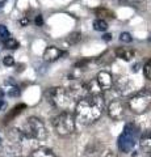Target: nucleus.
Segmentation results:
<instances>
[{"label": "nucleus", "instance_id": "1", "mask_svg": "<svg viewBox=\"0 0 151 157\" xmlns=\"http://www.w3.org/2000/svg\"><path fill=\"white\" fill-rule=\"evenodd\" d=\"M105 110V100L99 93H92L80 98L75 104V121L83 126H89L99 121Z\"/></svg>", "mask_w": 151, "mask_h": 157}, {"label": "nucleus", "instance_id": "2", "mask_svg": "<svg viewBox=\"0 0 151 157\" xmlns=\"http://www.w3.org/2000/svg\"><path fill=\"white\" fill-rule=\"evenodd\" d=\"M20 132L24 139H29V140L41 141L47 137V130L45 124H43V122L40 118H36V117L28 118Z\"/></svg>", "mask_w": 151, "mask_h": 157}, {"label": "nucleus", "instance_id": "3", "mask_svg": "<svg viewBox=\"0 0 151 157\" xmlns=\"http://www.w3.org/2000/svg\"><path fill=\"white\" fill-rule=\"evenodd\" d=\"M46 98L50 104L61 110H69L72 104H76L74 97L70 94V92L66 88H50L46 92Z\"/></svg>", "mask_w": 151, "mask_h": 157}, {"label": "nucleus", "instance_id": "4", "mask_svg": "<svg viewBox=\"0 0 151 157\" xmlns=\"http://www.w3.org/2000/svg\"><path fill=\"white\" fill-rule=\"evenodd\" d=\"M53 127L59 136H69L76 128V121L72 113L69 110L62 111L53 119Z\"/></svg>", "mask_w": 151, "mask_h": 157}, {"label": "nucleus", "instance_id": "5", "mask_svg": "<svg viewBox=\"0 0 151 157\" xmlns=\"http://www.w3.org/2000/svg\"><path fill=\"white\" fill-rule=\"evenodd\" d=\"M128 106L133 114L141 115L146 113L151 106V90L147 89V88H143V89L137 92L135 94L130 97Z\"/></svg>", "mask_w": 151, "mask_h": 157}, {"label": "nucleus", "instance_id": "6", "mask_svg": "<svg viewBox=\"0 0 151 157\" xmlns=\"http://www.w3.org/2000/svg\"><path fill=\"white\" fill-rule=\"evenodd\" d=\"M138 136H139L138 126H135L133 123L126 124L124 132L120 135V139H118L120 151H122L124 153H129V152L134 148V145L138 140Z\"/></svg>", "mask_w": 151, "mask_h": 157}, {"label": "nucleus", "instance_id": "7", "mask_svg": "<svg viewBox=\"0 0 151 157\" xmlns=\"http://www.w3.org/2000/svg\"><path fill=\"white\" fill-rule=\"evenodd\" d=\"M108 115L114 121L122 119L125 115V104L121 100H116L110 102L108 106Z\"/></svg>", "mask_w": 151, "mask_h": 157}, {"label": "nucleus", "instance_id": "8", "mask_svg": "<svg viewBox=\"0 0 151 157\" xmlns=\"http://www.w3.org/2000/svg\"><path fill=\"white\" fill-rule=\"evenodd\" d=\"M96 82L101 90H108L113 85V76L108 71H100L96 76Z\"/></svg>", "mask_w": 151, "mask_h": 157}, {"label": "nucleus", "instance_id": "9", "mask_svg": "<svg viewBox=\"0 0 151 157\" xmlns=\"http://www.w3.org/2000/svg\"><path fill=\"white\" fill-rule=\"evenodd\" d=\"M63 55V51L61 48H58L55 46H49L46 47L45 52H43V60L45 62H55Z\"/></svg>", "mask_w": 151, "mask_h": 157}, {"label": "nucleus", "instance_id": "10", "mask_svg": "<svg viewBox=\"0 0 151 157\" xmlns=\"http://www.w3.org/2000/svg\"><path fill=\"white\" fill-rule=\"evenodd\" d=\"M139 145L143 152H151V131L143 132L139 137Z\"/></svg>", "mask_w": 151, "mask_h": 157}, {"label": "nucleus", "instance_id": "11", "mask_svg": "<svg viewBox=\"0 0 151 157\" xmlns=\"http://www.w3.org/2000/svg\"><path fill=\"white\" fill-rule=\"evenodd\" d=\"M134 50H131V48H125V47H118L116 50V56L122 59V60H126L129 62L131 59L134 58Z\"/></svg>", "mask_w": 151, "mask_h": 157}, {"label": "nucleus", "instance_id": "12", "mask_svg": "<svg viewBox=\"0 0 151 157\" xmlns=\"http://www.w3.org/2000/svg\"><path fill=\"white\" fill-rule=\"evenodd\" d=\"M30 157H58L54 152L50 148H46V147H40L32 152Z\"/></svg>", "mask_w": 151, "mask_h": 157}, {"label": "nucleus", "instance_id": "13", "mask_svg": "<svg viewBox=\"0 0 151 157\" xmlns=\"http://www.w3.org/2000/svg\"><path fill=\"white\" fill-rule=\"evenodd\" d=\"M96 16H99V18H105V17H108V18H113L114 17V13L113 12H110L109 9H106L104 7H100V8H96Z\"/></svg>", "mask_w": 151, "mask_h": 157}, {"label": "nucleus", "instance_id": "14", "mask_svg": "<svg viewBox=\"0 0 151 157\" xmlns=\"http://www.w3.org/2000/svg\"><path fill=\"white\" fill-rule=\"evenodd\" d=\"M93 29L96 32H105L108 29V22L104 18H96L93 21Z\"/></svg>", "mask_w": 151, "mask_h": 157}, {"label": "nucleus", "instance_id": "15", "mask_svg": "<svg viewBox=\"0 0 151 157\" xmlns=\"http://www.w3.org/2000/svg\"><path fill=\"white\" fill-rule=\"evenodd\" d=\"M4 47L9 48V50H16V48L18 47V42L14 38L8 37L7 39H4Z\"/></svg>", "mask_w": 151, "mask_h": 157}, {"label": "nucleus", "instance_id": "16", "mask_svg": "<svg viewBox=\"0 0 151 157\" xmlns=\"http://www.w3.org/2000/svg\"><path fill=\"white\" fill-rule=\"evenodd\" d=\"M121 3H125V4H128V6L130 7H135V8H145V0H120Z\"/></svg>", "mask_w": 151, "mask_h": 157}, {"label": "nucleus", "instance_id": "17", "mask_svg": "<svg viewBox=\"0 0 151 157\" xmlns=\"http://www.w3.org/2000/svg\"><path fill=\"white\" fill-rule=\"evenodd\" d=\"M7 94L9 97H17V96H20V89H18V86L12 84L7 88Z\"/></svg>", "mask_w": 151, "mask_h": 157}, {"label": "nucleus", "instance_id": "18", "mask_svg": "<svg viewBox=\"0 0 151 157\" xmlns=\"http://www.w3.org/2000/svg\"><path fill=\"white\" fill-rule=\"evenodd\" d=\"M81 39V34L79 32H75V33H71L69 38H67V41H69L70 45H74V43H77Z\"/></svg>", "mask_w": 151, "mask_h": 157}, {"label": "nucleus", "instance_id": "19", "mask_svg": "<svg viewBox=\"0 0 151 157\" xmlns=\"http://www.w3.org/2000/svg\"><path fill=\"white\" fill-rule=\"evenodd\" d=\"M25 105H24V104H21V105H17L16 107H14V109H13V111L11 113V114H9L7 118H6V119H7V122H8V119H11V118H14V117H16V115H18V114H20V113L24 110V109H25Z\"/></svg>", "mask_w": 151, "mask_h": 157}, {"label": "nucleus", "instance_id": "20", "mask_svg": "<svg viewBox=\"0 0 151 157\" xmlns=\"http://www.w3.org/2000/svg\"><path fill=\"white\" fill-rule=\"evenodd\" d=\"M143 72H145V76L147 77L149 80H151V58L146 62V64L143 67Z\"/></svg>", "mask_w": 151, "mask_h": 157}, {"label": "nucleus", "instance_id": "21", "mask_svg": "<svg viewBox=\"0 0 151 157\" xmlns=\"http://www.w3.org/2000/svg\"><path fill=\"white\" fill-rule=\"evenodd\" d=\"M120 41L121 42H125V43H130L133 41V37H131V34L128 33V32H124L120 34Z\"/></svg>", "mask_w": 151, "mask_h": 157}, {"label": "nucleus", "instance_id": "22", "mask_svg": "<svg viewBox=\"0 0 151 157\" xmlns=\"http://www.w3.org/2000/svg\"><path fill=\"white\" fill-rule=\"evenodd\" d=\"M9 37V30L6 25H0V39H7Z\"/></svg>", "mask_w": 151, "mask_h": 157}, {"label": "nucleus", "instance_id": "23", "mask_svg": "<svg viewBox=\"0 0 151 157\" xmlns=\"http://www.w3.org/2000/svg\"><path fill=\"white\" fill-rule=\"evenodd\" d=\"M3 63L6 66H13L14 64V59H13V56H11V55H8V56H6L3 59Z\"/></svg>", "mask_w": 151, "mask_h": 157}, {"label": "nucleus", "instance_id": "24", "mask_svg": "<svg viewBox=\"0 0 151 157\" xmlns=\"http://www.w3.org/2000/svg\"><path fill=\"white\" fill-rule=\"evenodd\" d=\"M34 22H36V25H37V26H41V25H42V24H43V20H42V16H41V14H38V16L36 17Z\"/></svg>", "mask_w": 151, "mask_h": 157}, {"label": "nucleus", "instance_id": "25", "mask_svg": "<svg viewBox=\"0 0 151 157\" xmlns=\"http://www.w3.org/2000/svg\"><path fill=\"white\" fill-rule=\"evenodd\" d=\"M7 106V104H6V101H3V100H0V110H3L4 107Z\"/></svg>", "mask_w": 151, "mask_h": 157}, {"label": "nucleus", "instance_id": "26", "mask_svg": "<svg viewBox=\"0 0 151 157\" xmlns=\"http://www.w3.org/2000/svg\"><path fill=\"white\" fill-rule=\"evenodd\" d=\"M20 24H21V25H26V24H29V20L25 17V18H22L21 20V21H20Z\"/></svg>", "mask_w": 151, "mask_h": 157}, {"label": "nucleus", "instance_id": "27", "mask_svg": "<svg viewBox=\"0 0 151 157\" xmlns=\"http://www.w3.org/2000/svg\"><path fill=\"white\" fill-rule=\"evenodd\" d=\"M104 157H117L116 153H113V152H109V153H106Z\"/></svg>", "mask_w": 151, "mask_h": 157}, {"label": "nucleus", "instance_id": "28", "mask_svg": "<svg viewBox=\"0 0 151 157\" xmlns=\"http://www.w3.org/2000/svg\"><path fill=\"white\" fill-rule=\"evenodd\" d=\"M104 39H105V41H110V39H112V36H110V34H105V36H104Z\"/></svg>", "mask_w": 151, "mask_h": 157}, {"label": "nucleus", "instance_id": "29", "mask_svg": "<svg viewBox=\"0 0 151 157\" xmlns=\"http://www.w3.org/2000/svg\"><path fill=\"white\" fill-rule=\"evenodd\" d=\"M2 48H3V43H2V41H0V51H2Z\"/></svg>", "mask_w": 151, "mask_h": 157}, {"label": "nucleus", "instance_id": "30", "mask_svg": "<svg viewBox=\"0 0 151 157\" xmlns=\"http://www.w3.org/2000/svg\"><path fill=\"white\" fill-rule=\"evenodd\" d=\"M149 157H151V152H150V156H149Z\"/></svg>", "mask_w": 151, "mask_h": 157}, {"label": "nucleus", "instance_id": "31", "mask_svg": "<svg viewBox=\"0 0 151 157\" xmlns=\"http://www.w3.org/2000/svg\"><path fill=\"white\" fill-rule=\"evenodd\" d=\"M20 157H24V156H20Z\"/></svg>", "mask_w": 151, "mask_h": 157}, {"label": "nucleus", "instance_id": "32", "mask_svg": "<svg viewBox=\"0 0 151 157\" xmlns=\"http://www.w3.org/2000/svg\"><path fill=\"white\" fill-rule=\"evenodd\" d=\"M0 141H2V139H0Z\"/></svg>", "mask_w": 151, "mask_h": 157}]
</instances>
